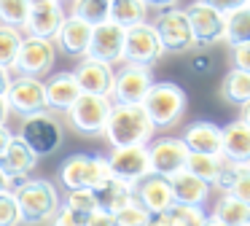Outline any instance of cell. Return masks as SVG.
Listing matches in <instances>:
<instances>
[{
	"label": "cell",
	"mask_w": 250,
	"mask_h": 226,
	"mask_svg": "<svg viewBox=\"0 0 250 226\" xmlns=\"http://www.w3.org/2000/svg\"><path fill=\"white\" fill-rule=\"evenodd\" d=\"M156 127L148 118L146 108L140 102H113L105 121L103 135L113 148L119 145H146L153 137Z\"/></svg>",
	"instance_id": "1"
},
{
	"label": "cell",
	"mask_w": 250,
	"mask_h": 226,
	"mask_svg": "<svg viewBox=\"0 0 250 226\" xmlns=\"http://www.w3.org/2000/svg\"><path fill=\"white\" fill-rule=\"evenodd\" d=\"M14 197L19 204V215H22V224L27 226H41L49 224L51 215L60 207V194H57L54 183L43 181V178H35V181H24L14 188Z\"/></svg>",
	"instance_id": "2"
},
{
	"label": "cell",
	"mask_w": 250,
	"mask_h": 226,
	"mask_svg": "<svg viewBox=\"0 0 250 226\" xmlns=\"http://www.w3.org/2000/svg\"><path fill=\"white\" fill-rule=\"evenodd\" d=\"M186 91L178 84H169V81H153L151 89L146 91L140 105L146 108L148 118L153 121V127H172L180 121V116L186 113Z\"/></svg>",
	"instance_id": "3"
},
{
	"label": "cell",
	"mask_w": 250,
	"mask_h": 226,
	"mask_svg": "<svg viewBox=\"0 0 250 226\" xmlns=\"http://www.w3.org/2000/svg\"><path fill=\"white\" fill-rule=\"evenodd\" d=\"M110 175L108 156L100 154H73L60 164V183L73 191V188H94Z\"/></svg>",
	"instance_id": "4"
},
{
	"label": "cell",
	"mask_w": 250,
	"mask_h": 226,
	"mask_svg": "<svg viewBox=\"0 0 250 226\" xmlns=\"http://www.w3.org/2000/svg\"><path fill=\"white\" fill-rule=\"evenodd\" d=\"M113 108V100L105 94H89V91H81L76 97L70 108H67V121L76 132L86 135V137H94V135H103L105 121H108V113Z\"/></svg>",
	"instance_id": "5"
},
{
	"label": "cell",
	"mask_w": 250,
	"mask_h": 226,
	"mask_svg": "<svg viewBox=\"0 0 250 226\" xmlns=\"http://www.w3.org/2000/svg\"><path fill=\"white\" fill-rule=\"evenodd\" d=\"M19 137L30 145V151L35 156H51L62 145L65 132H62L60 118L51 116L49 111H41V113H33V116H24Z\"/></svg>",
	"instance_id": "6"
},
{
	"label": "cell",
	"mask_w": 250,
	"mask_h": 226,
	"mask_svg": "<svg viewBox=\"0 0 250 226\" xmlns=\"http://www.w3.org/2000/svg\"><path fill=\"white\" fill-rule=\"evenodd\" d=\"M162 54H164V48H162V41H159L153 24L140 22V24H132L124 30V51H121L124 62L151 68Z\"/></svg>",
	"instance_id": "7"
},
{
	"label": "cell",
	"mask_w": 250,
	"mask_h": 226,
	"mask_svg": "<svg viewBox=\"0 0 250 226\" xmlns=\"http://www.w3.org/2000/svg\"><path fill=\"white\" fill-rule=\"evenodd\" d=\"M57 59V48L54 41H46V38H22L19 43L17 59H14L11 70H17L19 75H33V78H41V75L51 73V65Z\"/></svg>",
	"instance_id": "8"
},
{
	"label": "cell",
	"mask_w": 250,
	"mask_h": 226,
	"mask_svg": "<svg viewBox=\"0 0 250 226\" xmlns=\"http://www.w3.org/2000/svg\"><path fill=\"white\" fill-rule=\"evenodd\" d=\"M156 35L162 41L164 51L172 54H183L188 48H194V32H191L188 16H186V8H164L156 19Z\"/></svg>",
	"instance_id": "9"
},
{
	"label": "cell",
	"mask_w": 250,
	"mask_h": 226,
	"mask_svg": "<svg viewBox=\"0 0 250 226\" xmlns=\"http://www.w3.org/2000/svg\"><path fill=\"white\" fill-rule=\"evenodd\" d=\"M6 102H8V111L19 113L22 118L41 111H49L46 108V84L41 78H33V75H19L8 86Z\"/></svg>",
	"instance_id": "10"
},
{
	"label": "cell",
	"mask_w": 250,
	"mask_h": 226,
	"mask_svg": "<svg viewBox=\"0 0 250 226\" xmlns=\"http://www.w3.org/2000/svg\"><path fill=\"white\" fill-rule=\"evenodd\" d=\"M108 167H110V175H116L135 186L137 181H143L151 172L148 145H119V148L110 151Z\"/></svg>",
	"instance_id": "11"
},
{
	"label": "cell",
	"mask_w": 250,
	"mask_h": 226,
	"mask_svg": "<svg viewBox=\"0 0 250 226\" xmlns=\"http://www.w3.org/2000/svg\"><path fill=\"white\" fill-rule=\"evenodd\" d=\"M191 32H194V46H212L215 41L223 38V27H226V14L218 8L207 5L205 0H196L186 8Z\"/></svg>",
	"instance_id": "12"
},
{
	"label": "cell",
	"mask_w": 250,
	"mask_h": 226,
	"mask_svg": "<svg viewBox=\"0 0 250 226\" xmlns=\"http://www.w3.org/2000/svg\"><path fill=\"white\" fill-rule=\"evenodd\" d=\"M151 84H153L151 68L126 62L124 68L116 73L110 97H113L116 102H143V97H146L148 89H151Z\"/></svg>",
	"instance_id": "13"
},
{
	"label": "cell",
	"mask_w": 250,
	"mask_h": 226,
	"mask_svg": "<svg viewBox=\"0 0 250 226\" xmlns=\"http://www.w3.org/2000/svg\"><path fill=\"white\" fill-rule=\"evenodd\" d=\"M148 156H151V172L172 178L175 172L186 170L188 148H186L183 137H159L156 143L148 145Z\"/></svg>",
	"instance_id": "14"
},
{
	"label": "cell",
	"mask_w": 250,
	"mask_h": 226,
	"mask_svg": "<svg viewBox=\"0 0 250 226\" xmlns=\"http://www.w3.org/2000/svg\"><path fill=\"white\" fill-rule=\"evenodd\" d=\"M121 51H124V27H119L116 22H103L92 30V41H89L86 57L100 59V62H119Z\"/></svg>",
	"instance_id": "15"
},
{
	"label": "cell",
	"mask_w": 250,
	"mask_h": 226,
	"mask_svg": "<svg viewBox=\"0 0 250 226\" xmlns=\"http://www.w3.org/2000/svg\"><path fill=\"white\" fill-rule=\"evenodd\" d=\"M38 164V156L30 151V145L22 137H14L8 148L0 154V170L8 175V188H17L19 183L27 181L30 170Z\"/></svg>",
	"instance_id": "16"
},
{
	"label": "cell",
	"mask_w": 250,
	"mask_h": 226,
	"mask_svg": "<svg viewBox=\"0 0 250 226\" xmlns=\"http://www.w3.org/2000/svg\"><path fill=\"white\" fill-rule=\"evenodd\" d=\"M113 68L108 62H100V59H92V57H81L76 68V81L81 86V91H89V94H105L110 97L113 91Z\"/></svg>",
	"instance_id": "17"
},
{
	"label": "cell",
	"mask_w": 250,
	"mask_h": 226,
	"mask_svg": "<svg viewBox=\"0 0 250 226\" xmlns=\"http://www.w3.org/2000/svg\"><path fill=\"white\" fill-rule=\"evenodd\" d=\"M135 199L148 210V213H164V210L175 202L172 188H169V178L148 172L143 181L135 183Z\"/></svg>",
	"instance_id": "18"
},
{
	"label": "cell",
	"mask_w": 250,
	"mask_h": 226,
	"mask_svg": "<svg viewBox=\"0 0 250 226\" xmlns=\"http://www.w3.org/2000/svg\"><path fill=\"white\" fill-rule=\"evenodd\" d=\"M92 30L94 27L89 24V22L78 19V16H65V22L60 24V30H57L54 41L57 46L62 48V51L67 54V57H86V48H89V41H92Z\"/></svg>",
	"instance_id": "19"
},
{
	"label": "cell",
	"mask_w": 250,
	"mask_h": 226,
	"mask_svg": "<svg viewBox=\"0 0 250 226\" xmlns=\"http://www.w3.org/2000/svg\"><path fill=\"white\" fill-rule=\"evenodd\" d=\"M65 8L62 3H49V5H33L24 19L22 30L33 38H46V41H54L60 24L65 22Z\"/></svg>",
	"instance_id": "20"
},
{
	"label": "cell",
	"mask_w": 250,
	"mask_h": 226,
	"mask_svg": "<svg viewBox=\"0 0 250 226\" xmlns=\"http://www.w3.org/2000/svg\"><path fill=\"white\" fill-rule=\"evenodd\" d=\"M221 156L237 164L250 161V127L242 118L221 127Z\"/></svg>",
	"instance_id": "21"
},
{
	"label": "cell",
	"mask_w": 250,
	"mask_h": 226,
	"mask_svg": "<svg viewBox=\"0 0 250 226\" xmlns=\"http://www.w3.org/2000/svg\"><path fill=\"white\" fill-rule=\"evenodd\" d=\"M81 94V86L76 81V73H54L49 81H46V108L49 111H62L65 113L67 108L76 102V97Z\"/></svg>",
	"instance_id": "22"
},
{
	"label": "cell",
	"mask_w": 250,
	"mask_h": 226,
	"mask_svg": "<svg viewBox=\"0 0 250 226\" xmlns=\"http://www.w3.org/2000/svg\"><path fill=\"white\" fill-rule=\"evenodd\" d=\"M183 143L191 154H212L221 156V127L212 121H194L186 127Z\"/></svg>",
	"instance_id": "23"
},
{
	"label": "cell",
	"mask_w": 250,
	"mask_h": 226,
	"mask_svg": "<svg viewBox=\"0 0 250 226\" xmlns=\"http://www.w3.org/2000/svg\"><path fill=\"white\" fill-rule=\"evenodd\" d=\"M169 188H172V199L180 204H205L210 197V183H205L188 170L175 172L169 178Z\"/></svg>",
	"instance_id": "24"
},
{
	"label": "cell",
	"mask_w": 250,
	"mask_h": 226,
	"mask_svg": "<svg viewBox=\"0 0 250 226\" xmlns=\"http://www.w3.org/2000/svg\"><path fill=\"white\" fill-rule=\"evenodd\" d=\"M92 191H94V199H97V210H108V213H116L121 204H126L135 197V186L121 181V178H116V175H108Z\"/></svg>",
	"instance_id": "25"
},
{
	"label": "cell",
	"mask_w": 250,
	"mask_h": 226,
	"mask_svg": "<svg viewBox=\"0 0 250 226\" xmlns=\"http://www.w3.org/2000/svg\"><path fill=\"white\" fill-rule=\"evenodd\" d=\"M221 97L226 102H231V105L242 108L250 100V73L248 70H239V68L229 70L221 81Z\"/></svg>",
	"instance_id": "26"
},
{
	"label": "cell",
	"mask_w": 250,
	"mask_h": 226,
	"mask_svg": "<svg viewBox=\"0 0 250 226\" xmlns=\"http://www.w3.org/2000/svg\"><path fill=\"white\" fill-rule=\"evenodd\" d=\"M212 218H218L223 226H245L250 224V204L231 194H223L212 210Z\"/></svg>",
	"instance_id": "27"
},
{
	"label": "cell",
	"mask_w": 250,
	"mask_h": 226,
	"mask_svg": "<svg viewBox=\"0 0 250 226\" xmlns=\"http://www.w3.org/2000/svg\"><path fill=\"white\" fill-rule=\"evenodd\" d=\"M148 5L143 0H110V22H116L119 27H132L146 22Z\"/></svg>",
	"instance_id": "28"
},
{
	"label": "cell",
	"mask_w": 250,
	"mask_h": 226,
	"mask_svg": "<svg viewBox=\"0 0 250 226\" xmlns=\"http://www.w3.org/2000/svg\"><path fill=\"white\" fill-rule=\"evenodd\" d=\"M223 38L229 41V46L250 41V3L242 8L226 14V27H223Z\"/></svg>",
	"instance_id": "29"
},
{
	"label": "cell",
	"mask_w": 250,
	"mask_h": 226,
	"mask_svg": "<svg viewBox=\"0 0 250 226\" xmlns=\"http://www.w3.org/2000/svg\"><path fill=\"white\" fill-rule=\"evenodd\" d=\"M223 167V156H212V154H191L188 151V159H186V170L194 172L196 178H202L205 183H215L218 172Z\"/></svg>",
	"instance_id": "30"
},
{
	"label": "cell",
	"mask_w": 250,
	"mask_h": 226,
	"mask_svg": "<svg viewBox=\"0 0 250 226\" xmlns=\"http://www.w3.org/2000/svg\"><path fill=\"white\" fill-rule=\"evenodd\" d=\"M73 16L97 27L110 19V0H73Z\"/></svg>",
	"instance_id": "31"
},
{
	"label": "cell",
	"mask_w": 250,
	"mask_h": 226,
	"mask_svg": "<svg viewBox=\"0 0 250 226\" xmlns=\"http://www.w3.org/2000/svg\"><path fill=\"white\" fill-rule=\"evenodd\" d=\"M167 218L172 226H202L207 221L202 204H180V202H172L167 210Z\"/></svg>",
	"instance_id": "32"
},
{
	"label": "cell",
	"mask_w": 250,
	"mask_h": 226,
	"mask_svg": "<svg viewBox=\"0 0 250 226\" xmlns=\"http://www.w3.org/2000/svg\"><path fill=\"white\" fill-rule=\"evenodd\" d=\"M22 38L24 35H22V30H19V27L0 24V65H6V68H11V65H14Z\"/></svg>",
	"instance_id": "33"
},
{
	"label": "cell",
	"mask_w": 250,
	"mask_h": 226,
	"mask_svg": "<svg viewBox=\"0 0 250 226\" xmlns=\"http://www.w3.org/2000/svg\"><path fill=\"white\" fill-rule=\"evenodd\" d=\"M148 215H151V213H148V210L143 207L135 197H132L126 204H121V207L116 210L113 218H116V226H146L148 224Z\"/></svg>",
	"instance_id": "34"
},
{
	"label": "cell",
	"mask_w": 250,
	"mask_h": 226,
	"mask_svg": "<svg viewBox=\"0 0 250 226\" xmlns=\"http://www.w3.org/2000/svg\"><path fill=\"white\" fill-rule=\"evenodd\" d=\"M27 14H30L27 0H0V22H3V24H11V27H19V30H22Z\"/></svg>",
	"instance_id": "35"
},
{
	"label": "cell",
	"mask_w": 250,
	"mask_h": 226,
	"mask_svg": "<svg viewBox=\"0 0 250 226\" xmlns=\"http://www.w3.org/2000/svg\"><path fill=\"white\" fill-rule=\"evenodd\" d=\"M22 215H19V204L11 188L0 191V226H19Z\"/></svg>",
	"instance_id": "36"
},
{
	"label": "cell",
	"mask_w": 250,
	"mask_h": 226,
	"mask_svg": "<svg viewBox=\"0 0 250 226\" xmlns=\"http://www.w3.org/2000/svg\"><path fill=\"white\" fill-rule=\"evenodd\" d=\"M89 213H81V210L70 207V204H60L57 213L51 215L49 226H86Z\"/></svg>",
	"instance_id": "37"
},
{
	"label": "cell",
	"mask_w": 250,
	"mask_h": 226,
	"mask_svg": "<svg viewBox=\"0 0 250 226\" xmlns=\"http://www.w3.org/2000/svg\"><path fill=\"white\" fill-rule=\"evenodd\" d=\"M65 204L81 210V213H94V210H97V199H94L92 188H73V191H67Z\"/></svg>",
	"instance_id": "38"
},
{
	"label": "cell",
	"mask_w": 250,
	"mask_h": 226,
	"mask_svg": "<svg viewBox=\"0 0 250 226\" xmlns=\"http://www.w3.org/2000/svg\"><path fill=\"white\" fill-rule=\"evenodd\" d=\"M226 194H231V197L242 199V202L250 204V161H245V164L237 167V178H234L231 188H229Z\"/></svg>",
	"instance_id": "39"
},
{
	"label": "cell",
	"mask_w": 250,
	"mask_h": 226,
	"mask_svg": "<svg viewBox=\"0 0 250 226\" xmlns=\"http://www.w3.org/2000/svg\"><path fill=\"white\" fill-rule=\"evenodd\" d=\"M231 59H234V68L248 70V73H250V41L231 46Z\"/></svg>",
	"instance_id": "40"
},
{
	"label": "cell",
	"mask_w": 250,
	"mask_h": 226,
	"mask_svg": "<svg viewBox=\"0 0 250 226\" xmlns=\"http://www.w3.org/2000/svg\"><path fill=\"white\" fill-rule=\"evenodd\" d=\"M86 226H116V218L108 210H94V213H89Z\"/></svg>",
	"instance_id": "41"
},
{
	"label": "cell",
	"mask_w": 250,
	"mask_h": 226,
	"mask_svg": "<svg viewBox=\"0 0 250 226\" xmlns=\"http://www.w3.org/2000/svg\"><path fill=\"white\" fill-rule=\"evenodd\" d=\"M207 5H212V8H218L221 14H231V11L242 8V5H248L250 0H205Z\"/></svg>",
	"instance_id": "42"
},
{
	"label": "cell",
	"mask_w": 250,
	"mask_h": 226,
	"mask_svg": "<svg viewBox=\"0 0 250 226\" xmlns=\"http://www.w3.org/2000/svg\"><path fill=\"white\" fill-rule=\"evenodd\" d=\"M191 70H194V73H210V70H212V59H207V57L191 59Z\"/></svg>",
	"instance_id": "43"
},
{
	"label": "cell",
	"mask_w": 250,
	"mask_h": 226,
	"mask_svg": "<svg viewBox=\"0 0 250 226\" xmlns=\"http://www.w3.org/2000/svg\"><path fill=\"white\" fill-rule=\"evenodd\" d=\"M11 68H6V65H0V94L6 97V91H8V86H11Z\"/></svg>",
	"instance_id": "44"
},
{
	"label": "cell",
	"mask_w": 250,
	"mask_h": 226,
	"mask_svg": "<svg viewBox=\"0 0 250 226\" xmlns=\"http://www.w3.org/2000/svg\"><path fill=\"white\" fill-rule=\"evenodd\" d=\"M146 226H172L167 218V213H151L148 215V224Z\"/></svg>",
	"instance_id": "45"
},
{
	"label": "cell",
	"mask_w": 250,
	"mask_h": 226,
	"mask_svg": "<svg viewBox=\"0 0 250 226\" xmlns=\"http://www.w3.org/2000/svg\"><path fill=\"white\" fill-rule=\"evenodd\" d=\"M14 140V135H11V129L6 127V124H0V154L8 148V143Z\"/></svg>",
	"instance_id": "46"
},
{
	"label": "cell",
	"mask_w": 250,
	"mask_h": 226,
	"mask_svg": "<svg viewBox=\"0 0 250 226\" xmlns=\"http://www.w3.org/2000/svg\"><path fill=\"white\" fill-rule=\"evenodd\" d=\"M143 3H146L148 8H162L164 11V8H172L178 0H143Z\"/></svg>",
	"instance_id": "47"
},
{
	"label": "cell",
	"mask_w": 250,
	"mask_h": 226,
	"mask_svg": "<svg viewBox=\"0 0 250 226\" xmlns=\"http://www.w3.org/2000/svg\"><path fill=\"white\" fill-rule=\"evenodd\" d=\"M8 102H6V97L0 94V124H6V118H8Z\"/></svg>",
	"instance_id": "48"
},
{
	"label": "cell",
	"mask_w": 250,
	"mask_h": 226,
	"mask_svg": "<svg viewBox=\"0 0 250 226\" xmlns=\"http://www.w3.org/2000/svg\"><path fill=\"white\" fill-rule=\"evenodd\" d=\"M239 118H242V121L248 124V127H250V100H248V102H245V105H242V116H239Z\"/></svg>",
	"instance_id": "49"
},
{
	"label": "cell",
	"mask_w": 250,
	"mask_h": 226,
	"mask_svg": "<svg viewBox=\"0 0 250 226\" xmlns=\"http://www.w3.org/2000/svg\"><path fill=\"white\" fill-rule=\"evenodd\" d=\"M27 3L33 8V5H49V3H62V0H27Z\"/></svg>",
	"instance_id": "50"
},
{
	"label": "cell",
	"mask_w": 250,
	"mask_h": 226,
	"mask_svg": "<svg viewBox=\"0 0 250 226\" xmlns=\"http://www.w3.org/2000/svg\"><path fill=\"white\" fill-rule=\"evenodd\" d=\"M6 188H8V175L0 170V191H6Z\"/></svg>",
	"instance_id": "51"
},
{
	"label": "cell",
	"mask_w": 250,
	"mask_h": 226,
	"mask_svg": "<svg viewBox=\"0 0 250 226\" xmlns=\"http://www.w3.org/2000/svg\"><path fill=\"white\" fill-rule=\"evenodd\" d=\"M202 226H223V224H221L218 218H212V215H207V221H205Z\"/></svg>",
	"instance_id": "52"
},
{
	"label": "cell",
	"mask_w": 250,
	"mask_h": 226,
	"mask_svg": "<svg viewBox=\"0 0 250 226\" xmlns=\"http://www.w3.org/2000/svg\"><path fill=\"white\" fill-rule=\"evenodd\" d=\"M245 226H250V224H245Z\"/></svg>",
	"instance_id": "53"
}]
</instances>
